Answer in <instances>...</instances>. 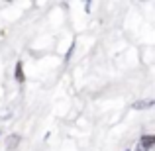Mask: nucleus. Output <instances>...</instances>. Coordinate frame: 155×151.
<instances>
[{"instance_id":"1","label":"nucleus","mask_w":155,"mask_h":151,"mask_svg":"<svg viewBox=\"0 0 155 151\" xmlns=\"http://www.w3.org/2000/svg\"><path fill=\"white\" fill-rule=\"evenodd\" d=\"M153 143H155V137L153 136H143L140 140V143H137L136 151H149V149L153 147Z\"/></svg>"},{"instance_id":"2","label":"nucleus","mask_w":155,"mask_h":151,"mask_svg":"<svg viewBox=\"0 0 155 151\" xmlns=\"http://www.w3.org/2000/svg\"><path fill=\"white\" fill-rule=\"evenodd\" d=\"M22 61H18V63H16V80H18V83H24V79H26V77H24V71H22Z\"/></svg>"},{"instance_id":"3","label":"nucleus","mask_w":155,"mask_h":151,"mask_svg":"<svg viewBox=\"0 0 155 151\" xmlns=\"http://www.w3.org/2000/svg\"><path fill=\"white\" fill-rule=\"evenodd\" d=\"M18 143H20V136H10V137H8V145H6V149H8V151H12Z\"/></svg>"},{"instance_id":"4","label":"nucleus","mask_w":155,"mask_h":151,"mask_svg":"<svg viewBox=\"0 0 155 151\" xmlns=\"http://www.w3.org/2000/svg\"><path fill=\"white\" fill-rule=\"evenodd\" d=\"M149 106H153V100L151 98H147V100H140V102H136V104H134V108H149Z\"/></svg>"}]
</instances>
